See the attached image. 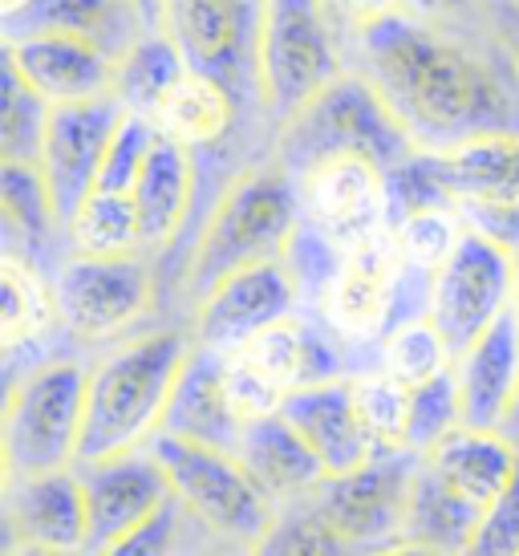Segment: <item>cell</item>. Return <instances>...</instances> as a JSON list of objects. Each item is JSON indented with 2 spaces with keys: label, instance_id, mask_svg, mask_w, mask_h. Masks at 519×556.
I'll list each match as a JSON object with an SVG mask.
<instances>
[{
  "label": "cell",
  "instance_id": "cell-50",
  "mask_svg": "<svg viewBox=\"0 0 519 556\" xmlns=\"http://www.w3.org/2000/svg\"><path fill=\"white\" fill-rule=\"evenodd\" d=\"M138 9H142V16L151 21L154 33H163V0H135Z\"/></svg>",
  "mask_w": 519,
  "mask_h": 556
},
{
  "label": "cell",
  "instance_id": "cell-19",
  "mask_svg": "<svg viewBox=\"0 0 519 556\" xmlns=\"http://www.w3.org/2000/svg\"><path fill=\"white\" fill-rule=\"evenodd\" d=\"M280 418L292 422V431L317 451L329 476H345L357 471L362 464L374 459V434L357 415L353 402V378H333V382H317V387H301L284 394Z\"/></svg>",
  "mask_w": 519,
  "mask_h": 556
},
{
  "label": "cell",
  "instance_id": "cell-15",
  "mask_svg": "<svg viewBox=\"0 0 519 556\" xmlns=\"http://www.w3.org/2000/svg\"><path fill=\"white\" fill-rule=\"evenodd\" d=\"M9 548H37L58 556H86L90 511L77 467L33 479H4Z\"/></svg>",
  "mask_w": 519,
  "mask_h": 556
},
{
  "label": "cell",
  "instance_id": "cell-24",
  "mask_svg": "<svg viewBox=\"0 0 519 556\" xmlns=\"http://www.w3.org/2000/svg\"><path fill=\"white\" fill-rule=\"evenodd\" d=\"M130 200L142 228V252H163L187 224V212L195 200V151L159 135Z\"/></svg>",
  "mask_w": 519,
  "mask_h": 556
},
{
  "label": "cell",
  "instance_id": "cell-34",
  "mask_svg": "<svg viewBox=\"0 0 519 556\" xmlns=\"http://www.w3.org/2000/svg\"><path fill=\"white\" fill-rule=\"evenodd\" d=\"M439 207H455V195L446 187L434 151H418L414 159L397 163L394 170H385V228H390V236L406 219L422 216V212H439Z\"/></svg>",
  "mask_w": 519,
  "mask_h": 556
},
{
  "label": "cell",
  "instance_id": "cell-7",
  "mask_svg": "<svg viewBox=\"0 0 519 556\" xmlns=\"http://www.w3.org/2000/svg\"><path fill=\"white\" fill-rule=\"evenodd\" d=\"M147 451L163 467L175 504L207 536L236 548H256L273 532L280 508L260 492L256 479L236 459V451L199 447L163 431L147 443Z\"/></svg>",
  "mask_w": 519,
  "mask_h": 556
},
{
  "label": "cell",
  "instance_id": "cell-43",
  "mask_svg": "<svg viewBox=\"0 0 519 556\" xmlns=\"http://www.w3.org/2000/svg\"><path fill=\"white\" fill-rule=\"evenodd\" d=\"M183 508L170 500L167 508L151 516L147 525H138L135 532L110 541L106 548H98L90 556H183Z\"/></svg>",
  "mask_w": 519,
  "mask_h": 556
},
{
  "label": "cell",
  "instance_id": "cell-9",
  "mask_svg": "<svg viewBox=\"0 0 519 556\" xmlns=\"http://www.w3.org/2000/svg\"><path fill=\"white\" fill-rule=\"evenodd\" d=\"M519 261L507 256L488 236L463 232L455 256L434 273L430 285V321L446 338L455 362L474 341L488 333L491 325L511 313Z\"/></svg>",
  "mask_w": 519,
  "mask_h": 556
},
{
  "label": "cell",
  "instance_id": "cell-31",
  "mask_svg": "<svg viewBox=\"0 0 519 556\" xmlns=\"http://www.w3.org/2000/svg\"><path fill=\"white\" fill-rule=\"evenodd\" d=\"M65 244H69V256H138L142 228H138L135 200L93 191L65 224Z\"/></svg>",
  "mask_w": 519,
  "mask_h": 556
},
{
  "label": "cell",
  "instance_id": "cell-38",
  "mask_svg": "<svg viewBox=\"0 0 519 556\" xmlns=\"http://www.w3.org/2000/svg\"><path fill=\"white\" fill-rule=\"evenodd\" d=\"M341 264H345V248L333 244L317 224L301 219L289 240V252H284V268H289L292 285H296V296H308V301L325 305Z\"/></svg>",
  "mask_w": 519,
  "mask_h": 556
},
{
  "label": "cell",
  "instance_id": "cell-42",
  "mask_svg": "<svg viewBox=\"0 0 519 556\" xmlns=\"http://www.w3.org/2000/svg\"><path fill=\"white\" fill-rule=\"evenodd\" d=\"M224 387H228L231 410L240 415V422H256V418L280 415L284 394H289V390L276 387L273 378H264V374L240 354H224Z\"/></svg>",
  "mask_w": 519,
  "mask_h": 556
},
{
  "label": "cell",
  "instance_id": "cell-53",
  "mask_svg": "<svg viewBox=\"0 0 519 556\" xmlns=\"http://www.w3.org/2000/svg\"><path fill=\"white\" fill-rule=\"evenodd\" d=\"M25 4H29V0H0V21H4V16H16Z\"/></svg>",
  "mask_w": 519,
  "mask_h": 556
},
{
  "label": "cell",
  "instance_id": "cell-33",
  "mask_svg": "<svg viewBox=\"0 0 519 556\" xmlns=\"http://www.w3.org/2000/svg\"><path fill=\"white\" fill-rule=\"evenodd\" d=\"M49 102L21 78L9 58H0V163H33L41 159L49 126Z\"/></svg>",
  "mask_w": 519,
  "mask_h": 556
},
{
  "label": "cell",
  "instance_id": "cell-44",
  "mask_svg": "<svg viewBox=\"0 0 519 556\" xmlns=\"http://www.w3.org/2000/svg\"><path fill=\"white\" fill-rule=\"evenodd\" d=\"M458 556H519V476L499 504H491L471 544Z\"/></svg>",
  "mask_w": 519,
  "mask_h": 556
},
{
  "label": "cell",
  "instance_id": "cell-13",
  "mask_svg": "<svg viewBox=\"0 0 519 556\" xmlns=\"http://www.w3.org/2000/svg\"><path fill=\"white\" fill-rule=\"evenodd\" d=\"M296 301L301 296H296V285H292L284 261L252 264V268L231 273V277H224L215 289L199 296L191 338L203 350L236 354L256 333L289 321L296 313Z\"/></svg>",
  "mask_w": 519,
  "mask_h": 556
},
{
  "label": "cell",
  "instance_id": "cell-27",
  "mask_svg": "<svg viewBox=\"0 0 519 556\" xmlns=\"http://www.w3.org/2000/svg\"><path fill=\"white\" fill-rule=\"evenodd\" d=\"M434 155L455 203H519V135H488Z\"/></svg>",
  "mask_w": 519,
  "mask_h": 556
},
{
  "label": "cell",
  "instance_id": "cell-5",
  "mask_svg": "<svg viewBox=\"0 0 519 556\" xmlns=\"http://www.w3.org/2000/svg\"><path fill=\"white\" fill-rule=\"evenodd\" d=\"M341 21L329 0H260L256 98L276 123H289L341 74Z\"/></svg>",
  "mask_w": 519,
  "mask_h": 556
},
{
  "label": "cell",
  "instance_id": "cell-55",
  "mask_svg": "<svg viewBox=\"0 0 519 556\" xmlns=\"http://www.w3.org/2000/svg\"><path fill=\"white\" fill-rule=\"evenodd\" d=\"M511 317H516V329H519V273H516V293H511Z\"/></svg>",
  "mask_w": 519,
  "mask_h": 556
},
{
  "label": "cell",
  "instance_id": "cell-17",
  "mask_svg": "<svg viewBox=\"0 0 519 556\" xmlns=\"http://www.w3.org/2000/svg\"><path fill=\"white\" fill-rule=\"evenodd\" d=\"M402 252H397L394 236L385 232L362 248L345 252V264L337 273L333 289L325 296V325L337 338L369 341L390 333V317H394L397 280H402Z\"/></svg>",
  "mask_w": 519,
  "mask_h": 556
},
{
  "label": "cell",
  "instance_id": "cell-52",
  "mask_svg": "<svg viewBox=\"0 0 519 556\" xmlns=\"http://www.w3.org/2000/svg\"><path fill=\"white\" fill-rule=\"evenodd\" d=\"M252 548H236V544H215L207 553H191V556H248Z\"/></svg>",
  "mask_w": 519,
  "mask_h": 556
},
{
  "label": "cell",
  "instance_id": "cell-12",
  "mask_svg": "<svg viewBox=\"0 0 519 556\" xmlns=\"http://www.w3.org/2000/svg\"><path fill=\"white\" fill-rule=\"evenodd\" d=\"M260 0H163V33L183 49L191 70L224 81L240 98L244 74L256 90Z\"/></svg>",
  "mask_w": 519,
  "mask_h": 556
},
{
  "label": "cell",
  "instance_id": "cell-41",
  "mask_svg": "<svg viewBox=\"0 0 519 556\" xmlns=\"http://www.w3.org/2000/svg\"><path fill=\"white\" fill-rule=\"evenodd\" d=\"M154 139H159V130H154L151 118H142V114H130V110H126L123 126H118V135H114V142H110V151H106L102 175H98V191L130 195L138 184V175H142V167H147V155H151Z\"/></svg>",
  "mask_w": 519,
  "mask_h": 556
},
{
  "label": "cell",
  "instance_id": "cell-4",
  "mask_svg": "<svg viewBox=\"0 0 519 556\" xmlns=\"http://www.w3.org/2000/svg\"><path fill=\"white\" fill-rule=\"evenodd\" d=\"M305 219L301 184L284 167H252L236 175L215 203L191 256V293H207L224 277L252 264L284 261L296 224Z\"/></svg>",
  "mask_w": 519,
  "mask_h": 556
},
{
  "label": "cell",
  "instance_id": "cell-47",
  "mask_svg": "<svg viewBox=\"0 0 519 556\" xmlns=\"http://www.w3.org/2000/svg\"><path fill=\"white\" fill-rule=\"evenodd\" d=\"M491 0H406V13L427 21V25H446V29H458L467 25V16L488 13Z\"/></svg>",
  "mask_w": 519,
  "mask_h": 556
},
{
  "label": "cell",
  "instance_id": "cell-23",
  "mask_svg": "<svg viewBox=\"0 0 519 556\" xmlns=\"http://www.w3.org/2000/svg\"><path fill=\"white\" fill-rule=\"evenodd\" d=\"M163 434H175V439H187V443L215 451L240 447L244 422L231 410L228 387H224V354L195 345L179 387L170 394Z\"/></svg>",
  "mask_w": 519,
  "mask_h": 556
},
{
  "label": "cell",
  "instance_id": "cell-48",
  "mask_svg": "<svg viewBox=\"0 0 519 556\" xmlns=\"http://www.w3.org/2000/svg\"><path fill=\"white\" fill-rule=\"evenodd\" d=\"M483 16L491 21V33L499 37V46L511 53V62L519 70V0H491Z\"/></svg>",
  "mask_w": 519,
  "mask_h": 556
},
{
  "label": "cell",
  "instance_id": "cell-1",
  "mask_svg": "<svg viewBox=\"0 0 519 556\" xmlns=\"http://www.w3.org/2000/svg\"><path fill=\"white\" fill-rule=\"evenodd\" d=\"M366 74L422 151L519 135V70L499 37H467L410 13L353 33Z\"/></svg>",
  "mask_w": 519,
  "mask_h": 556
},
{
  "label": "cell",
  "instance_id": "cell-20",
  "mask_svg": "<svg viewBox=\"0 0 519 556\" xmlns=\"http://www.w3.org/2000/svg\"><path fill=\"white\" fill-rule=\"evenodd\" d=\"M0 58L21 70V78L46 98L49 106H77V102H98L114 93L118 62L102 49L74 41V37H25V41H4Z\"/></svg>",
  "mask_w": 519,
  "mask_h": 556
},
{
  "label": "cell",
  "instance_id": "cell-46",
  "mask_svg": "<svg viewBox=\"0 0 519 556\" xmlns=\"http://www.w3.org/2000/svg\"><path fill=\"white\" fill-rule=\"evenodd\" d=\"M333 4V16L341 21V29L362 33L378 21H390V16L406 13V0H329Z\"/></svg>",
  "mask_w": 519,
  "mask_h": 556
},
{
  "label": "cell",
  "instance_id": "cell-11",
  "mask_svg": "<svg viewBox=\"0 0 519 556\" xmlns=\"http://www.w3.org/2000/svg\"><path fill=\"white\" fill-rule=\"evenodd\" d=\"M126 118V106L110 93L98 102H77V106L49 110L46 142L37 167L46 175V187L53 195L62 228L74 219V212L98 191V175L106 163V151L118 126Z\"/></svg>",
  "mask_w": 519,
  "mask_h": 556
},
{
  "label": "cell",
  "instance_id": "cell-22",
  "mask_svg": "<svg viewBox=\"0 0 519 556\" xmlns=\"http://www.w3.org/2000/svg\"><path fill=\"white\" fill-rule=\"evenodd\" d=\"M463 427L504 431L507 415L519 399V329L507 313L455 362Z\"/></svg>",
  "mask_w": 519,
  "mask_h": 556
},
{
  "label": "cell",
  "instance_id": "cell-32",
  "mask_svg": "<svg viewBox=\"0 0 519 556\" xmlns=\"http://www.w3.org/2000/svg\"><path fill=\"white\" fill-rule=\"evenodd\" d=\"M0 216L9 236L25 240L29 248H49V240L65 232L46 175L33 163H0Z\"/></svg>",
  "mask_w": 519,
  "mask_h": 556
},
{
  "label": "cell",
  "instance_id": "cell-40",
  "mask_svg": "<svg viewBox=\"0 0 519 556\" xmlns=\"http://www.w3.org/2000/svg\"><path fill=\"white\" fill-rule=\"evenodd\" d=\"M463 232H467V224L458 216V207H439V212H422V216L406 219L394 232V244L410 268L439 273L455 256Z\"/></svg>",
  "mask_w": 519,
  "mask_h": 556
},
{
  "label": "cell",
  "instance_id": "cell-36",
  "mask_svg": "<svg viewBox=\"0 0 519 556\" xmlns=\"http://www.w3.org/2000/svg\"><path fill=\"white\" fill-rule=\"evenodd\" d=\"M458 427H463V399H458L455 370L439 374L434 382H422V387L410 390V418H406L402 447L414 451V455H430Z\"/></svg>",
  "mask_w": 519,
  "mask_h": 556
},
{
  "label": "cell",
  "instance_id": "cell-30",
  "mask_svg": "<svg viewBox=\"0 0 519 556\" xmlns=\"http://www.w3.org/2000/svg\"><path fill=\"white\" fill-rule=\"evenodd\" d=\"M187 70L183 49L170 41L167 33H147L123 62H118V78H114V98L123 102L130 114H142V118H154V110L163 106L179 78Z\"/></svg>",
  "mask_w": 519,
  "mask_h": 556
},
{
  "label": "cell",
  "instance_id": "cell-26",
  "mask_svg": "<svg viewBox=\"0 0 519 556\" xmlns=\"http://www.w3.org/2000/svg\"><path fill=\"white\" fill-rule=\"evenodd\" d=\"M483 516H488V508H479L467 495H458L422 455V467H418L410 495V516H406V541L422 544V548L439 556H458L471 544Z\"/></svg>",
  "mask_w": 519,
  "mask_h": 556
},
{
  "label": "cell",
  "instance_id": "cell-51",
  "mask_svg": "<svg viewBox=\"0 0 519 556\" xmlns=\"http://www.w3.org/2000/svg\"><path fill=\"white\" fill-rule=\"evenodd\" d=\"M504 434L516 443V451H519V399H516V406H511V415H507V422H504Z\"/></svg>",
  "mask_w": 519,
  "mask_h": 556
},
{
  "label": "cell",
  "instance_id": "cell-18",
  "mask_svg": "<svg viewBox=\"0 0 519 556\" xmlns=\"http://www.w3.org/2000/svg\"><path fill=\"white\" fill-rule=\"evenodd\" d=\"M4 41L25 37H74L123 62L147 37L151 21L135 0H29L16 16H4Z\"/></svg>",
  "mask_w": 519,
  "mask_h": 556
},
{
  "label": "cell",
  "instance_id": "cell-16",
  "mask_svg": "<svg viewBox=\"0 0 519 556\" xmlns=\"http://www.w3.org/2000/svg\"><path fill=\"white\" fill-rule=\"evenodd\" d=\"M77 476H81V492H86V511H90L86 556L106 548L126 532H135L138 525H147L175 500L151 451H130V455L106 459V464L77 467Z\"/></svg>",
  "mask_w": 519,
  "mask_h": 556
},
{
  "label": "cell",
  "instance_id": "cell-28",
  "mask_svg": "<svg viewBox=\"0 0 519 556\" xmlns=\"http://www.w3.org/2000/svg\"><path fill=\"white\" fill-rule=\"evenodd\" d=\"M151 123L159 135L183 142L187 151L212 147L236 123V93L224 81L207 78L199 70H187L183 78H179V86L163 98V106L154 110Z\"/></svg>",
  "mask_w": 519,
  "mask_h": 556
},
{
  "label": "cell",
  "instance_id": "cell-6",
  "mask_svg": "<svg viewBox=\"0 0 519 556\" xmlns=\"http://www.w3.org/2000/svg\"><path fill=\"white\" fill-rule=\"evenodd\" d=\"M90 370L74 357H58L9 387L0 455L4 479H33L77 467L86 431Z\"/></svg>",
  "mask_w": 519,
  "mask_h": 556
},
{
  "label": "cell",
  "instance_id": "cell-29",
  "mask_svg": "<svg viewBox=\"0 0 519 556\" xmlns=\"http://www.w3.org/2000/svg\"><path fill=\"white\" fill-rule=\"evenodd\" d=\"M53 325H62L53 285H46L33 261L9 252L0 261V341H4V354H16L21 345L46 338Z\"/></svg>",
  "mask_w": 519,
  "mask_h": 556
},
{
  "label": "cell",
  "instance_id": "cell-35",
  "mask_svg": "<svg viewBox=\"0 0 519 556\" xmlns=\"http://www.w3.org/2000/svg\"><path fill=\"white\" fill-rule=\"evenodd\" d=\"M382 370L394 374L397 382H406L414 390L422 382H434L439 374L455 370V354H451L443 333L434 329V321L422 317V321L394 329L382 341Z\"/></svg>",
  "mask_w": 519,
  "mask_h": 556
},
{
  "label": "cell",
  "instance_id": "cell-8",
  "mask_svg": "<svg viewBox=\"0 0 519 556\" xmlns=\"http://www.w3.org/2000/svg\"><path fill=\"white\" fill-rule=\"evenodd\" d=\"M418 467L422 455L406 447H382L357 471L325 479L308 504L329 525V532H337L357 556L382 553L390 544L406 541Z\"/></svg>",
  "mask_w": 519,
  "mask_h": 556
},
{
  "label": "cell",
  "instance_id": "cell-21",
  "mask_svg": "<svg viewBox=\"0 0 519 556\" xmlns=\"http://www.w3.org/2000/svg\"><path fill=\"white\" fill-rule=\"evenodd\" d=\"M236 459L244 464L248 476L256 479V488L280 511L313 500L317 488L329 479L325 464L317 459V451L308 447L305 439L292 431V422H284L280 415L244 422Z\"/></svg>",
  "mask_w": 519,
  "mask_h": 556
},
{
  "label": "cell",
  "instance_id": "cell-14",
  "mask_svg": "<svg viewBox=\"0 0 519 556\" xmlns=\"http://www.w3.org/2000/svg\"><path fill=\"white\" fill-rule=\"evenodd\" d=\"M305 219L317 224L333 244L362 248L385 236V170L369 159L341 155L301 179Z\"/></svg>",
  "mask_w": 519,
  "mask_h": 556
},
{
  "label": "cell",
  "instance_id": "cell-49",
  "mask_svg": "<svg viewBox=\"0 0 519 556\" xmlns=\"http://www.w3.org/2000/svg\"><path fill=\"white\" fill-rule=\"evenodd\" d=\"M366 556H439V553H430V548H422V544L402 541V544H390V548H382V553H366Z\"/></svg>",
  "mask_w": 519,
  "mask_h": 556
},
{
  "label": "cell",
  "instance_id": "cell-25",
  "mask_svg": "<svg viewBox=\"0 0 519 556\" xmlns=\"http://www.w3.org/2000/svg\"><path fill=\"white\" fill-rule=\"evenodd\" d=\"M427 464L479 508H491L507 495L519 476V451L504 431L458 427L427 455Z\"/></svg>",
  "mask_w": 519,
  "mask_h": 556
},
{
  "label": "cell",
  "instance_id": "cell-45",
  "mask_svg": "<svg viewBox=\"0 0 519 556\" xmlns=\"http://www.w3.org/2000/svg\"><path fill=\"white\" fill-rule=\"evenodd\" d=\"M455 207L471 232L488 236L491 244H499L507 256H516L519 261V203L463 200V203H455Z\"/></svg>",
  "mask_w": 519,
  "mask_h": 556
},
{
  "label": "cell",
  "instance_id": "cell-54",
  "mask_svg": "<svg viewBox=\"0 0 519 556\" xmlns=\"http://www.w3.org/2000/svg\"><path fill=\"white\" fill-rule=\"evenodd\" d=\"M4 556H58V553H37V548H9Z\"/></svg>",
  "mask_w": 519,
  "mask_h": 556
},
{
  "label": "cell",
  "instance_id": "cell-3",
  "mask_svg": "<svg viewBox=\"0 0 519 556\" xmlns=\"http://www.w3.org/2000/svg\"><path fill=\"white\" fill-rule=\"evenodd\" d=\"M418 151L422 147L414 142L382 90L362 70L341 74L305 110H296L289 123H280V135H276V167L289 170L296 184L308 170L341 155L369 159L382 170H394Z\"/></svg>",
  "mask_w": 519,
  "mask_h": 556
},
{
  "label": "cell",
  "instance_id": "cell-2",
  "mask_svg": "<svg viewBox=\"0 0 519 556\" xmlns=\"http://www.w3.org/2000/svg\"><path fill=\"white\" fill-rule=\"evenodd\" d=\"M191 354L195 338H187L183 329H151L114 345L98 366H90L77 467L147 451V443L163 431L170 394L179 387Z\"/></svg>",
  "mask_w": 519,
  "mask_h": 556
},
{
  "label": "cell",
  "instance_id": "cell-37",
  "mask_svg": "<svg viewBox=\"0 0 519 556\" xmlns=\"http://www.w3.org/2000/svg\"><path fill=\"white\" fill-rule=\"evenodd\" d=\"M353 402H357V415H362L378 447H402L406 418H410V387L406 382H397L394 374L385 370L357 374L353 378Z\"/></svg>",
  "mask_w": 519,
  "mask_h": 556
},
{
  "label": "cell",
  "instance_id": "cell-39",
  "mask_svg": "<svg viewBox=\"0 0 519 556\" xmlns=\"http://www.w3.org/2000/svg\"><path fill=\"white\" fill-rule=\"evenodd\" d=\"M248 556H357L337 532H329L313 504H296L276 516L273 532L252 548Z\"/></svg>",
  "mask_w": 519,
  "mask_h": 556
},
{
  "label": "cell",
  "instance_id": "cell-10",
  "mask_svg": "<svg viewBox=\"0 0 519 556\" xmlns=\"http://www.w3.org/2000/svg\"><path fill=\"white\" fill-rule=\"evenodd\" d=\"M53 296L65 333L98 345L151 313L154 280L142 256H65L53 277Z\"/></svg>",
  "mask_w": 519,
  "mask_h": 556
}]
</instances>
